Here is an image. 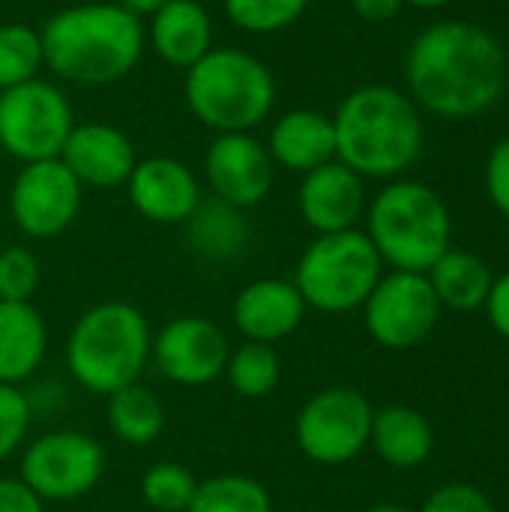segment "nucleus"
Wrapping results in <instances>:
<instances>
[{
  "instance_id": "b1692460",
  "label": "nucleus",
  "mask_w": 509,
  "mask_h": 512,
  "mask_svg": "<svg viewBox=\"0 0 509 512\" xmlns=\"http://www.w3.org/2000/svg\"><path fill=\"white\" fill-rule=\"evenodd\" d=\"M429 285L441 303V309H456V312H471L483 309L492 291V270L489 264L474 255V252H459L447 249L429 270Z\"/></svg>"
},
{
  "instance_id": "a211bd4d",
  "label": "nucleus",
  "mask_w": 509,
  "mask_h": 512,
  "mask_svg": "<svg viewBox=\"0 0 509 512\" xmlns=\"http://www.w3.org/2000/svg\"><path fill=\"white\" fill-rule=\"evenodd\" d=\"M306 300L288 279H255L234 300V327L246 342L273 345L300 330L306 318Z\"/></svg>"
},
{
  "instance_id": "e433bc0d",
  "label": "nucleus",
  "mask_w": 509,
  "mask_h": 512,
  "mask_svg": "<svg viewBox=\"0 0 509 512\" xmlns=\"http://www.w3.org/2000/svg\"><path fill=\"white\" fill-rule=\"evenodd\" d=\"M351 6L360 18L378 24V21H390L405 3L402 0H351Z\"/></svg>"
},
{
  "instance_id": "f3484780",
  "label": "nucleus",
  "mask_w": 509,
  "mask_h": 512,
  "mask_svg": "<svg viewBox=\"0 0 509 512\" xmlns=\"http://www.w3.org/2000/svg\"><path fill=\"white\" fill-rule=\"evenodd\" d=\"M300 216L315 234H336L357 228L366 210V189L363 177L342 165L339 159L303 174L297 192Z\"/></svg>"
},
{
  "instance_id": "72a5a7b5",
  "label": "nucleus",
  "mask_w": 509,
  "mask_h": 512,
  "mask_svg": "<svg viewBox=\"0 0 509 512\" xmlns=\"http://www.w3.org/2000/svg\"><path fill=\"white\" fill-rule=\"evenodd\" d=\"M486 192L495 210L509 219V135L492 147L486 159Z\"/></svg>"
},
{
  "instance_id": "4be33fe9",
  "label": "nucleus",
  "mask_w": 509,
  "mask_h": 512,
  "mask_svg": "<svg viewBox=\"0 0 509 512\" xmlns=\"http://www.w3.org/2000/svg\"><path fill=\"white\" fill-rule=\"evenodd\" d=\"M369 444L375 447V453L399 471L417 468L432 456L435 447V435L429 420L408 405H390L375 411L372 417V432H369Z\"/></svg>"
},
{
  "instance_id": "2f4dec72",
  "label": "nucleus",
  "mask_w": 509,
  "mask_h": 512,
  "mask_svg": "<svg viewBox=\"0 0 509 512\" xmlns=\"http://www.w3.org/2000/svg\"><path fill=\"white\" fill-rule=\"evenodd\" d=\"M27 429H30L27 396L12 384H0V462L9 459L24 444Z\"/></svg>"
},
{
  "instance_id": "9d476101",
  "label": "nucleus",
  "mask_w": 509,
  "mask_h": 512,
  "mask_svg": "<svg viewBox=\"0 0 509 512\" xmlns=\"http://www.w3.org/2000/svg\"><path fill=\"white\" fill-rule=\"evenodd\" d=\"M105 474L102 444L75 429L39 435L21 459V480L42 501H78L90 495Z\"/></svg>"
},
{
  "instance_id": "c756f323",
  "label": "nucleus",
  "mask_w": 509,
  "mask_h": 512,
  "mask_svg": "<svg viewBox=\"0 0 509 512\" xmlns=\"http://www.w3.org/2000/svg\"><path fill=\"white\" fill-rule=\"evenodd\" d=\"M198 480L177 462H156L141 477V498L156 512H186L195 498Z\"/></svg>"
},
{
  "instance_id": "c85d7f7f",
  "label": "nucleus",
  "mask_w": 509,
  "mask_h": 512,
  "mask_svg": "<svg viewBox=\"0 0 509 512\" xmlns=\"http://www.w3.org/2000/svg\"><path fill=\"white\" fill-rule=\"evenodd\" d=\"M225 15L246 33H279L303 18L309 0H222Z\"/></svg>"
},
{
  "instance_id": "7c9ffc66",
  "label": "nucleus",
  "mask_w": 509,
  "mask_h": 512,
  "mask_svg": "<svg viewBox=\"0 0 509 512\" xmlns=\"http://www.w3.org/2000/svg\"><path fill=\"white\" fill-rule=\"evenodd\" d=\"M39 288V261L24 246H9L0 252V300L30 303Z\"/></svg>"
},
{
  "instance_id": "5701e85b",
  "label": "nucleus",
  "mask_w": 509,
  "mask_h": 512,
  "mask_svg": "<svg viewBox=\"0 0 509 512\" xmlns=\"http://www.w3.org/2000/svg\"><path fill=\"white\" fill-rule=\"evenodd\" d=\"M186 225V243L195 255L207 261H231L249 246V219L246 210L231 207L219 198L201 201L195 213L183 222Z\"/></svg>"
},
{
  "instance_id": "412c9836",
  "label": "nucleus",
  "mask_w": 509,
  "mask_h": 512,
  "mask_svg": "<svg viewBox=\"0 0 509 512\" xmlns=\"http://www.w3.org/2000/svg\"><path fill=\"white\" fill-rule=\"evenodd\" d=\"M48 327L33 303L0 300V384L18 387L42 366Z\"/></svg>"
},
{
  "instance_id": "58836bf2",
  "label": "nucleus",
  "mask_w": 509,
  "mask_h": 512,
  "mask_svg": "<svg viewBox=\"0 0 509 512\" xmlns=\"http://www.w3.org/2000/svg\"><path fill=\"white\" fill-rule=\"evenodd\" d=\"M402 3H408L414 9H441V6H447L453 0H402Z\"/></svg>"
},
{
  "instance_id": "f03ea898",
  "label": "nucleus",
  "mask_w": 509,
  "mask_h": 512,
  "mask_svg": "<svg viewBox=\"0 0 509 512\" xmlns=\"http://www.w3.org/2000/svg\"><path fill=\"white\" fill-rule=\"evenodd\" d=\"M45 66L75 84H111L144 54V24L120 3H75L54 12L42 30Z\"/></svg>"
},
{
  "instance_id": "4468645a",
  "label": "nucleus",
  "mask_w": 509,
  "mask_h": 512,
  "mask_svg": "<svg viewBox=\"0 0 509 512\" xmlns=\"http://www.w3.org/2000/svg\"><path fill=\"white\" fill-rule=\"evenodd\" d=\"M273 159L252 132H222L207 147L204 171L213 195L231 207L249 210L273 189Z\"/></svg>"
},
{
  "instance_id": "423d86ee",
  "label": "nucleus",
  "mask_w": 509,
  "mask_h": 512,
  "mask_svg": "<svg viewBox=\"0 0 509 512\" xmlns=\"http://www.w3.org/2000/svg\"><path fill=\"white\" fill-rule=\"evenodd\" d=\"M372 246L381 261L405 273H429L450 249L453 219L444 198L417 180H393L369 207Z\"/></svg>"
},
{
  "instance_id": "aec40b11",
  "label": "nucleus",
  "mask_w": 509,
  "mask_h": 512,
  "mask_svg": "<svg viewBox=\"0 0 509 512\" xmlns=\"http://www.w3.org/2000/svg\"><path fill=\"white\" fill-rule=\"evenodd\" d=\"M150 45L174 69H192L213 48V18L198 0H171L150 15Z\"/></svg>"
},
{
  "instance_id": "473e14b6",
  "label": "nucleus",
  "mask_w": 509,
  "mask_h": 512,
  "mask_svg": "<svg viewBox=\"0 0 509 512\" xmlns=\"http://www.w3.org/2000/svg\"><path fill=\"white\" fill-rule=\"evenodd\" d=\"M420 512H495V507L483 489L471 483H450L435 495H429Z\"/></svg>"
},
{
  "instance_id": "9b49d317",
  "label": "nucleus",
  "mask_w": 509,
  "mask_h": 512,
  "mask_svg": "<svg viewBox=\"0 0 509 512\" xmlns=\"http://www.w3.org/2000/svg\"><path fill=\"white\" fill-rule=\"evenodd\" d=\"M369 336L390 351H408L429 339L441 318V303L426 273L393 270L381 276L369 300L363 303Z\"/></svg>"
},
{
  "instance_id": "4c0bfd02",
  "label": "nucleus",
  "mask_w": 509,
  "mask_h": 512,
  "mask_svg": "<svg viewBox=\"0 0 509 512\" xmlns=\"http://www.w3.org/2000/svg\"><path fill=\"white\" fill-rule=\"evenodd\" d=\"M165 3H171V0H120V6H126V9L135 12L138 18H141V15H153V12L162 9Z\"/></svg>"
},
{
  "instance_id": "f257e3e1",
  "label": "nucleus",
  "mask_w": 509,
  "mask_h": 512,
  "mask_svg": "<svg viewBox=\"0 0 509 512\" xmlns=\"http://www.w3.org/2000/svg\"><path fill=\"white\" fill-rule=\"evenodd\" d=\"M405 78L417 108L444 120H471L504 96L507 51L486 27L441 21L411 42Z\"/></svg>"
},
{
  "instance_id": "dca6fc26",
  "label": "nucleus",
  "mask_w": 509,
  "mask_h": 512,
  "mask_svg": "<svg viewBox=\"0 0 509 512\" xmlns=\"http://www.w3.org/2000/svg\"><path fill=\"white\" fill-rule=\"evenodd\" d=\"M57 159L81 186L90 189L126 186L138 162L132 138L108 123H75Z\"/></svg>"
},
{
  "instance_id": "bb28decb",
  "label": "nucleus",
  "mask_w": 509,
  "mask_h": 512,
  "mask_svg": "<svg viewBox=\"0 0 509 512\" xmlns=\"http://www.w3.org/2000/svg\"><path fill=\"white\" fill-rule=\"evenodd\" d=\"M225 378L243 399H264L279 387V354L273 345L246 342L228 354Z\"/></svg>"
},
{
  "instance_id": "20e7f679",
  "label": "nucleus",
  "mask_w": 509,
  "mask_h": 512,
  "mask_svg": "<svg viewBox=\"0 0 509 512\" xmlns=\"http://www.w3.org/2000/svg\"><path fill=\"white\" fill-rule=\"evenodd\" d=\"M153 333L141 309L108 300L87 309L66 342L72 378L96 396H111L141 378L150 363Z\"/></svg>"
},
{
  "instance_id": "6e6552de",
  "label": "nucleus",
  "mask_w": 509,
  "mask_h": 512,
  "mask_svg": "<svg viewBox=\"0 0 509 512\" xmlns=\"http://www.w3.org/2000/svg\"><path fill=\"white\" fill-rule=\"evenodd\" d=\"M72 126L66 93L42 78L0 93V147L24 165L57 159Z\"/></svg>"
},
{
  "instance_id": "cd10ccee",
  "label": "nucleus",
  "mask_w": 509,
  "mask_h": 512,
  "mask_svg": "<svg viewBox=\"0 0 509 512\" xmlns=\"http://www.w3.org/2000/svg\"><path fill=\"white\" fill-rule=\"evenodd\" d=\"M45 66L42 36L27 24H0V93L39 78Z\"/></svg>"
},
{
  "instance_id": "6ab92c4d",
  "label": "nucleus",
  "mask_w": 509,
  "mask_h": 512,
  "mask_svg": "<svg viewBox=\"0 0 509 512\" xmlns=\"http://www.w3.org/2000/svg\"><path fill=\"white\" fill-rule=\"evenodd\" d=\"M267 153L273 165L297 174H309L336 159V129L333 117L315 108H294L282 114L267 138Z\"/></svg>"
},
{
  "instance_id": "7ed1b4c3",
  "label": "nucleus",
  "mask_w": 509,
  "mask_h": 512,
  "mask_svg": "<svg viewBox=\"0 0 509 512\" xmlns=\"http://www.w3.org/2000/svg\"><path fill=\"white\" fill-rule=\"evenodd\" d=\"M336 159L360 177H399L423 153L426 129L417 102L390 84L351 90L333 114Z\"/></svg>"
},
{
  "instance_id": "39448f33",
  "label": "nucleus",
  "mask_w": 509,
  "mask_h": 512,
  "mask_svg": "<svg viewBox=\"0 0 509 512\" xmlns=\"http://www.w3.org/2000/svg\"><path fill=\"white\" fill-rule=\"evenodd\" d=\"M186 105L216 135L249 132L276 105V81L267 63L243 48H210L186 69Z\"/></svg>"
},
{
  "instance_id": "c9c22d12",
  "label": "nucleus",
  "mask_w": 509,
  "mask_h": 512,
  "mask_svg": "<svg viewBox=\"0 0 509 512\" xmlns=\"http://www.w3.org/2000/svg\"><path fill=\"white\" fill-rule=\"evenodd\" d=\"M483 309H486L489 324L495 327V333L509 342V273L492 282V291H489V300H486Z\"/></svg>"
},
{
  "instance_id": "1a4fd4ad",
  "label": "nucleus",
  "mask_w": 509,
  "mask_h": 512,
  "mask_svg": "<svg viewBox=\"0 0 509 512\" xmlns=\"http://www.w3.org/2000/svg\"><path fill=\"white\" fill-rule=\"evenodd\" d=\"M372 405L351 387H327L306 399L294 420V438L315 465H345L369 447Z\"/></svg>"
},
{
  "instance_id": "ddd939ff",
  "label": "nucleus",
  "mask_w": 509,
  "mask_h": 512,
  "mask_svg": "<svg viewBox=\"0 0 509 512\" xmlns=\"http://www.w3.org/2000/svg\"><path fill=\"white\" fill-rule=\"evenodd\" d=\"M228 354V339L216 321L201 315H183L168 321L153 336L150 360L168 381L180 387H204L225 375Z\"/></svg>"
},
{
  "instance_id": "0eeeda50",
  "label": "nucleus",
  "mask_w": 509,
  "mask_h": 512,
  "mask_svg": "<svg viewBox=\"0 0 509 512\" xmlns=\"http://www.w3.org/2000/svg\"><path fill=\"white\" fill-rule=\"evenodd\" d=\"M384 276V261L366 231L318 234L297 261L294 285L309 309L342 315L363 309Z\"/></svg>"
},
{
  "instance_id": "2eb2a0df",
  "label": "nucleus",
  "mask_w": 509,
  "mask_h": 512,
  "mask_svg": "<svg viewBox=\"0 0 509 512\" xmlns=\"http://www.w3.org/2000/svg\"><path fill=\"white\" fill-rule=\"evenodd\" d=\"M138 216L156 225H183L201 204V186L189 165L174 156L138 159L126 180Z\"/></svg>"
},
{
  "instance_id": "f8f14e48",
  "label": "nucleus",
  "mask_w": 509,
  "mask_h": 512,
  "mask_svg": "<svg viewBox=\"0 0 509 512\" xmlns=\"http://www.w3.org/2000/svg\"><path fill=\"white\" fill-rule=\"evenodd\" d=\"M81 195L84 186L60 159H42L18 171L9 192V213L27 237L51 240L78 219Z\"/></svg>"
},
{
  "instance_id": "ea45409f",
  "label": "nucleus",
  "mask_w": 509,
  "mask_h": 512,
  "mask_svg": "<svg viewBox=\"0 0 509 512\" xmlns=\"http://www.w3.org/2000/svg\"><path fill=\"white\" fill-rule=\"evenodd\" d=\"M366 512H411V510H405V507H399V504H378V507H369Z\"/></svg>"
},
{
  "instance_id": "f704fd0d",
  "label": "nucleus",
  "mask_w": 509,
  "mask_h": 512,
  "mask_svg": "<svg viewBox=\"0 0 509 512\" xmlns=\"http://www.w3.org/2000/svg\"><path fill=\"white\" fill-rule=\"evenodd\" d=\"M42 504L21 477H0V512H42Z\"/></svg>"
},
{
  "instance_id": "a878e982",
  "label": "nucleus",
  "mask_w": 509,
  "mask_h": 512,
  "mask_svg": "<svg viewBox=\"0 0 509 512\" xmlns=\"http://www.w3.org/2000/svg\"><path fill=\"white\" fill-rule=\"evenodd\" d=\"M186 512H273V498L252 477L219 474L198 483Z\"/></svg>"
},
{
  "instance_id": "393cba45",
  "label": "nucleus",
  "mask_w": 509,
  "mask_h": 512,
  "mask_svg": "<svg viewBox=\"0 0 509 512\" xmlns=\"http://www.w3.org/2000/svg\"><path fill=\"white\" fill-rule=\"evenodd\" d=\"M108 426L129 447L153 444L165 429V405L144 384H129L108 396Z\"/></svg>"
},
{
  "instance_id": "a19ab883",
  "label": "nucleus",
  "mask_w": 509,
  "mask_h": 512,
  "mask_svg": "<svg viewBox=\"0 0 509 512\" xmlns=\"http://www.w3.org/2000/svg\"><path fill=\"white\" fill-rule=\"evenodd\" d=\"M0 3H9V0H0Z\"/></svg>"
}]
</instances>
